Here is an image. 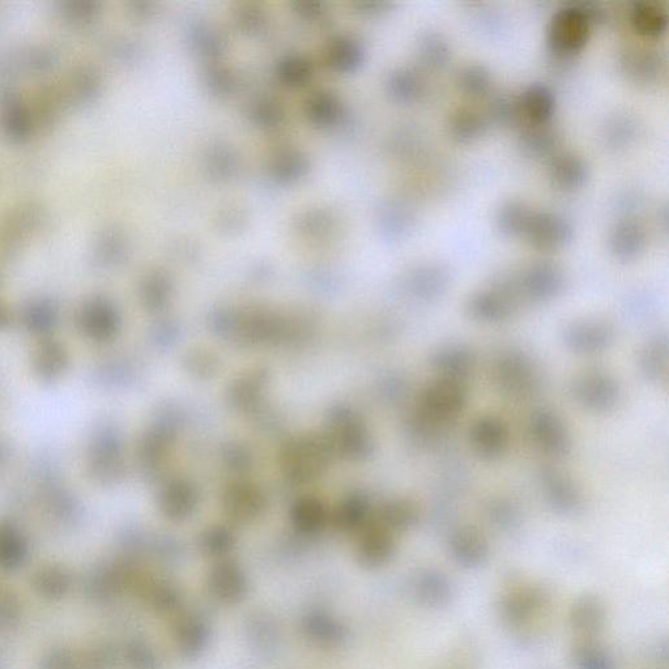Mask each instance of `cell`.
Wrapping results in <instances>:
<instances>
[{
    "mask_svg": "<svg viewBox=\"0 0 669 669\" xmlns=\"http://www.w3.org/2000/svg\"><path fill=\"white\" fill-rule=\"evenodd\" d=\"M429 365L434 377L470 385L479 369V353L472 345L464 342L443 343L430 355Z\"/></svg>",
    "mask_w": 669,
    "mask_h": 669,
    "instance_id": "cell-11",
    "label": "cell"
},
{
    "mask_svg": "<svg viewBox=\"0 0 669 669\" xmlns=\"http://www.w3.org/2000/svg\"><path fill=\"white\" fill-rule=\"evenodd\" d=\"M489 121L487 115L479 110L460 108L451 114L449 131L457 142L468 144L479 140L487 132Z\"/></svg>",
    "mask_w": 669,
    "mask_h": 669,
    "instance_id": "cell-19",
    "label": "cell"
},
{
    "mask_svg": "<svg viewBox=\"0 0 669 669\" xmlns=\"http://www.w3.org/2000/svg\"><path fill=\"white\" fill-rule=\"evenodd\" d=\"M490 518L494 519L501 526H511L521 518L519 507L515 501L507 497H494L488 505Z\"/></svg>",
    "mask_w": 669,
    "mask_h": 669,
    "instance_id": "cell-30",
    "label": "cell"
},
{
    "mask_svg": "<svg viewBox=\"0 0 669 669\" xmlns=\"http://www.w3.org/2000/svg\"><path fill=\"white\" fill-rule=\"evenodd\" d=\"M633 28L645 37H658L667 29L668 17L666 11L654 3H634L630 12Z\"/></svg>",
    "mask_w": 669,
    "mask_h": 669,
    "instance_id": "cell-21",
    "label": "cell"
},
{
    "mask_svg": "<svg viewBox=\"0 0 669 669\" xmlns=\"http://www.w3.org/2000/svg\"><path fill=\"white\" fill-rule=\"evenodd\" d=\"M561 343L570 355L594 359L611 352L617 343V328L608 319L583 317L566 323Z\"/></svg>",
    "mask_w": 669,
    "mask_h": 669,
    "instance_id": "cell-6",
    "label": "cell"
},
{
    "mask_svg": "<svg viewBox=\"0 0 669 669\" xmlns=\"http://www.w3.org/2000/svg\"><path fill=\"white\" fill-rule=\"evenodd\" d=\"M460 92L470 97L487 96L492 89V75L487 67L470 65L463 67L457 76Z\"/></svg>",
    "mask_w": 669,
    "mask_h": 669,
    "instance_id": "cell-25",
    "label": "cell"
},
{
    "mask_svg": "<svg viewBox=\"0 0 669 669\" xmlns=\"http://www.w3.org/2000/svg\"><path fill=\"white\" fill-rule=\"evenodd\" d=\"M494 389L513 402H528L541 394L544 372L540 362L518 347L502 348L490 362Z\"/></svg>",
    "mask_w": 669,
    "mask_h": 669,
    "instance_id": "cell-1",
    "label": "cell"
},
{
    "mask_svg": "<svg viewBox=\"0 0 669 669\" xmlns=\"http://www.w3.org/2000/svg\"><path fill=\"white\" fill-rule=\"evenodd\" d=\"M637 370L643 381L656 387H667L669 381V336L656 331L641 344L637 353Z\"/></svg>",
    "mask_w": 669,
    "mask_h": 669,
    "instance_id": "cell-13",
    "label": "cell"
},
{
    "mask_svg": "<svg viewBox=\"0 0 669 669\" xmlns=\"http://www.w3.org/2000/svg\"><path fill=\"white\" fill-rule=\"evenodd\" d=\"M558 143H560V136L549 123L528 125L521 135L523 152L532 159L555 156Z\"/></svg>",
    "mask_w": 669,
    "mask_h": 669,
    "instance_id": "cell-20",
    "label": "cell"
},
{
    "mask_svg": "<svg viewBox=\"0 0 669 669\" xmlns=\"http://www.w3.org/2000/svg\"><path fill=\"white\" fill-rule=\"evenodd\" d=\"M532 208L521 200H507L496 215L498 229L506 236L523 237L528 221L532 215Z\"/></svg>",
    "mask_w": 669,
    "mask_h": 669,
    "instance_id": "cell-22",
    "label": "cell"
},
{
    "mask_svg": "<svg viewBox=\"0 0 669 669\" xmlns=\"http://www.w3.org/2000/svg\"><path fill=\"white\" fill-rule=\"evenodd\" d=\"M467 436L472 451L485 462H498L506 457L513 441L510 425L493 413L476 417L468 428Z\"/></svg>",
    "mask_w": 669,
    "mask_h": 669,
    "instance_id": "cell-10",
    "label": "cell"
},
{
    "mask_svg": "<svg viewBox=\"0 0 669 669\" xmlns=\"http://www.w3.org/2000/svg\"><path fill=\"white\" fill-rule=\"evenodd\" d=\"M509 278L523 306L551 304L566 288L564 270L548 261L526 264L521 270L509 274Z\"/></svg>",
    "mask_w": 669,
    "mask_h": 669,
    "instance_id": "cell-5",
    "label": "cell"
},
{
    "mask_svg": "<svg viewBox=\"0 0 669 669\" xmlns=\"http://www.w3.org/2000/svg\"><path fill=\"white\" fill-rule=\"evenodd\" d=\"M450 549L460 564L475 566L487 558L489 545L487 538L479 528L462 526L451 535Z\"/></svg>",
    "mask_w": 669,
    "mask_h": 669,
    "instance_id": "cell-18",
    "label": "cell"
},
{
    "mask_svg": "<svg viewBox=\"0 0 669 669\" xmlns=\"http://www.w3.org/2000/svg\"><path fill=\"white\" fill-rule=\"evenodd\" d=\"M523 237L536 250L552 253L564 249L573 240V227L556 212H532Z\"/></svg>",
    "mask_w": 669,
    "mask_h": 669,
    "instance_id": "cell-12",
    "label": "cell"
},
{
    "mask_svg": "<svg viewBox=\"0 0 669 669\" xmlns=\"http://www.w3.org/2000/svg\"><path fill=\"white\" fill-rule=\"evenodd\" d=\"M392 92L404 102L419 100L425 92V82L416 72L402 70L396 72L391 82Z\"/></svg>",
    "mask_w": 669,
    "mask_h": 669,
    "instance_id": "cell-27",
    "label": "cell"
},
{
    "mask_svg": "<svg viewBox=\"0 0 669 669\" xmlns=\"http://www.w3.org/2000/svg\"><path fill=\"white\" fill-rule=\"evenodd\" d=\"M519 113L528 125H544L549 123L555 113L556 98L552 89L545 84L528 85L518 97Z\"/></svg>",
    "mask_w": 669,
    "mask_h": 669,
    "instance_id": "cell-16",
    "label": "cell"
},
{
    "mask_svg": "<svg viewBox=\"0 0 669 669\" xmlns=\"http://www.w3.org/2000/svg\"><path fill=\"white\" fill-rule=\"evenodd\" d=\"M532 445L549 460H562L572 454L574 437L564 416L552 407H538L527 420Z\"/></svg>",
    "mask_w": 669,
    "mask_h": 669,
    "instance_id": "cell-7",
    "label": "cell"
},
{
    "mask_svg": "<svg viewBox=\"0 0 669 669\" xmlns=\"http://www.w3.org/2000/svg\"><path fill=\"white\" fill-rule=\"evenodd\" d=\"M538 483L544 504L561 517H575L585 507V492L568 471L556 464H545L540 468Z\"/></svg>",
    "mask_w": 669,
    "mask_h": 669,
    "instance_id": "cell-9",
    "label": "cell"
},
{
    "mask_svg": "<svg viewBox=\"0 0 669 669\" xmlns=\"http://www.w3.org/2000/svg\"><path fill=\"white\" fill-rule=\"evenodd\" d=\"M622 65L630 78L649 83L658 76L662 61L655 51L636 49L625 54Z\"/></svg>",
    "mask_w": 669,
    "mask_h": 669,
    "instance_id": "cell-23",
    "label": "cell"
},
{
    "mask_svg": "<svg viewBox=\"0 0 669 669\" xmlns=\"http://www.w3.org/2000/svg\"><path fill=\"white\" fill-rule=\"evenodd\" d=\"M568 390L575 406L594 416L611 415L624 399L620 379L603 368H587L575 373Z\"/></svg>",
    "mask_w": 669,
    "mask_h": 669,
    "instance_id": "cell-3",
    "label": "cell"
},
{
    "mask_svg": "<svg viewBox=\"0 0 669 669\" xmlns=\"http://www.w3.org/2000/svg\"><path fill=\"white\" fill-rule=\"evenodd\" d=\"M451 285V272L445 264L428 262L417 266L408 276L407 287L415 300L434 304L445 297Z\"/></svg>",
    "mask_w": 669,
    "mask_h": 669,
    "instance_id": "cell-14",
    "label": "cell"
},
{
    "mask_svg": "<svg viewBox=\"0 0 669 669\" xmlns=\"http://www.w3.org/2000/svg\"><path fill=\"white\" fill-rule=\"evenodd\" d=\"M421 509L417 501L412 498H400L392 501L386 507L385 518L390 526L395 528H409L420 521Z\"/></svg>",
    "mask_w": 669,
    "mask_h": 669,
    "instance_id": "cell-26",
    "label": "cell"
},
{
    "mask_svg": "<svg viewBox=\"0 0 669 669\" xmlns=\"http://www.w3.org/2000/svg\"><path fill=\"white\" fill-rule=\"evenodd\" d=\"M591 21L581 3L561 7L548 25L549 50L558 59H570L585 48L591 34Z\"/></svg>",
    "mask_w": 669,
    "mask_h": 669,
    "instance_id": "cell-8",
    "label": "cell"
},
{
    "mask_svg": "<svg viewBox=\"0 0 669 669\" xmlns=\"http://www.w3.org/2000/svg\"><path fill=\"white\" fill-rule=\"evenodd\" d=\"M522 306L509 275H502L487 287L471 293L464 305V313L477 325L501 326L517 317Z\"/></svg>",
    "mask_w": 669,
    "mask_h": 669,
    "instance_id": "cell-4",
    "label": "cell"
},
{
    "mask_svg": "<svg viewBox=\"0 0 669 669\" xmlns=\"http://www.w3.org/2000/svg\"><path fill=\"white\" fill-rule=\"evenodd\" d=\"M549 178L558 190L573 193L587 181V164L572 152L556 153L549 165Z\"/></svg>",
    "mask_w": 669,
    "mask_h": 669,
    "instance_id": "cell-17",
    "label": "cell"
},
{
    "mask_svg": "<svg viewBox=\"0 0 669 669\" xmlns=\"http://www.w3.org/2000/svg\"><path fill=\"white\" fill-rule=\"evenodd\" d=\"M573 620L578 629L595 632L603 622V611L592 599H583L574 608Z\"/></svg>",
    "mask_w": 669,
    "mask_h": 669,
    "instance_id": "cell-29",
    "label": "cell"
},
{
    "mask_svg": "<svg viewBox=\"0 0 669 669\" xmlns=\"http://www.w3.org/2000/svg\"><path fill=\"white\" fill-rule=\"evenodd\" d=\"M470 395L468 383L434 377L421 390L415 412L429 424L446 432L466 412Z\"/></svg>",
    "mask_w": 669,
    "mask_h": 669,
    "instance_id": "cell-2",
    "label": "cell"
},
{
    "mask_svg": "<svg viewBox=\"0 0 669 669\" xmlns=\"http://www.w3.org/2000/svg\"><path fill=\"white\" fill-rule=\"evenodd\" d=\"M636 132V125L632 119L626 117L613 118L607 126V143L613 147L625 146L629 144Z\"/></svg>",
    "mask_w": 669,
    "mask_h": 669,
    "instance_id": "cell-31",
    "label": "cell"
},
{
    "mask_svg": "<svg viewBox=\"0 0 669 669\" xmlns=\"http://www.w3.org/2000/svg\"><path fill=\"white\" fill-rule=\"evenodd\" d=\"M647 245V233L634 220H621L609 236V249L621 262H632L643 253Z\"/></svg>",
    "mask_w": 669,
    "mask_h": 669,
    "instance_id": "cell-15",
    "label": "cell"
},
{
    "mask_svg": "<svg viewBox=\"0 0 669 669\" xmlns=\"http://www.w3.org/2000/svg\"><path fill=\"white\" fill-rule=\"evenodd\" d=\"M579 660H581L582 667L585 669H609L607 658L598 651L583 649L582 654L579 655Z\"/></svg>",
    "mask_w": 669,
    "mask_h": 669,
    "instance_id": "cell-32",
    "label": "cell"
},
{
    "mask_svg": "<svg viewBox=\"0 0 669 669\" xmlns=\"http://www.w3.org/2000/svg\"><path fill=\"white\" fill-rule=\"evenodd\" d=\"M419 58L425 67H445L451 58V48L441 33L426 32L419 42Z\"/></svg>",
    "mask_w": 669,
    "mask_h": 669,
    "instance_id": "cell-24",
    "label": "cell"
},
{
    "mask_svg": "<svg viewBox=\"0 0 669 669\" xmlns=\"http://www.w3.org/2000/svg\"><path fill=\"white\" fill-rule=\"evenodd\" d=\"M489 117L500 126H510L521 119L518 97L498 95L489 106Z\"/></svg>",
    "mask_w": 669,
    "mask_h": 669,
    "instance_id": "cell-28",
    "label": "cell"
}]
</instances>
